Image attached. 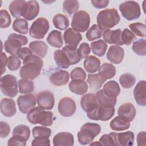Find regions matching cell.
<instances>
[{"label": "cell", "mask_w": 146, "mask_h": 146, "mask_svg": "<svg viewBox=\"0 0 146 146\" xmlns=\"http://www.w3.org/2000/svg\"><path fill=\"white\" fill-rule=\"evenodd\" d=\"M23 66L19 71L21 78L23 79L33 80L40 75L43 62L40 57L31 54L23 60Z\"/></svg>", "instance_id": "6da1fadb"}, {"label": "cell", "mask_w": 146, "mask_h": 146, "mask_svg": "<svg viewBox=\"0 0 146 146\" xmlns=\"http://www.w3.org/2000/svg\"><path fill=\"white\" fill-rule=\"evenodd\" d=\"M120 20V15L115 9H104L100 11L97 15L98 26L104 31L115 26Z\"/></svg>", "instance_id": "7a4b0ae2"}, {"label": "cell", "mask_w": 146, "mask_h": 146, "mask_svg": "<svg viewBox=\"0 0 146 146\" xmlns=\"http://www.w3.org/2000/svg\"><path fill=\"white\" fill-rule=\"evenodd\" d=\"M27 120L33 124H39L44 126H50L53 123V113L36 107L30 111L26 116Z\"/></svg>", "instance_id": "3957f363"}, {"label": "cell", "mask_w": 146, "mask_h": 146, "mask_svg": "<svg viewBox=\"0 0 146 146\" xmlns=\"http://www.w3.org/2000/svg\"><path fill=\"white\" fill-rule=\"evenodd\" d=\"M101 131L99 124L94 123H86L83 124L78 132V141L81 145H87L91 143L95 137Z\"/></svg>", "instance_id": "277c9868"}, {"label": "cell", "mask_w": 146, "mask_h": 146, "mask_svg": "<svg viewBox=\"0 0 146 146\" xmlns=\"http://www.w3.org/2000/svg\"><path fill=\"white\" fill-rule=\"evenodd\" d=\"M28 42L26 36L15 33L10 34L7 39L5 42L4 48L5 51L11 55H16L17 51L26 45Z\"/></svg>", "instance_id": "5b68a950"}, {"label": "cell", "mask_w": 146, "mask_h": 146, "mask_svg": "<svg viewBox=\"0 0 146 146\" xmlns=\"http://www.w3.org/2000/svg\"><path fill=\"white\" fill-rule=\"evenodd\" d=\"M1 90L3 95L14 98L18 94L17 80L15 76L7 74L1 78Z\"/></svg>", "instance_id": "8992f818"}, {"label": "cell", "mask_w": 146, "mask_h": 146, "mask_svg": "<svg viewBox=\"0 0 146 146\" xmlns=\"http://www.w3.org/2000/svg\"><path fill=\"white\" fill-rule=\"evenodd\" d=\"M119 10L122 16L128 21L136 19L140 17V7L137 2L133 1H128L121 3Z\"/></svg>", "instance_id": "52a82bcc"}, {"label": "cell", "mask_w": 146, "mask_h": 146, "mask_svg": "<svg viewBox=\"0 0 146 146\" xmlns=\"http://www.w3.org/2000/svg\"><path fill=\"white\" fill-rule=\"evenodd\" d=\"M90 23V15L84 10H80L75 13L71 21V26L77 32H85L89 27Z\"/></svg>", "instance_id": "ba28073f"}, {"label": "cell", "mask_w": 146, "mask_h": 146, "mask_svg": "<svg viewBox=\"0 0 146 146\" xmlns=\"http://www.w3.org/2000/svg\"><path fill=\"white\" fill-rule=\"evenodd\" d=\"M49 30L48 21L44 18H37L31 25L29 30L30 35L35 39H42Z\"/></svg>", "instance_id": "9c48e42d"}, {"label": "cell", "mask_w": 146, "mask_h": 146, "mask_svg": "<svg viewBox=\"0 0 146 146\" xmlns=\"http://www.w3.org/2000/svg\"><path fill=\"white\" fill-rule=\"evenodd\" d=\"M115 111L114 107H107L98 104L94 110L87 113V115L91 120L107 121L113 117Z\"/></svg>", "instance_id": "30bf717a"}, {"label": "cell", "mask_w": 146, "mask_h": 146, "mask_svg": "<svg viewBox=\"0 0 146 146\" xmlns=\"http://www.w3.org/2000/svg\"><path fill=\"white\" fill-rule=\"evenodd\" d=\"M76 110V103L71 98H63L58 103V112L64 117H70L72 116L75 113Z\"/></svg>", "instance_id": "8fae6325"}, {"label": "cell", "mask_w": 146, "mask_h": 146, "mask_svg": "<svg viewBox=\"0 0 146 146\" xmlns=\"http://www.w3.org/2000/svg\"><path fill=\"white\" fill-rule=\"evenodd\" d=\"M110 135L113 139L115 145L129 146L133 144L135 135L132 131H126L120 133L112 132Z\"/></svg>", "instance_id": "7c38bea8"}, {"label": "cell", "mask_w": 146, "mask_h": 146, "mask_svg": "<svg viewBox=\"0 0 146 146\" xmlns=\"http://www.w3.org/2000/svg\"><path fill=\"white\" fill-rule=\"evenodd\" d=\"M17 104L20 111L23 113H27L36 105V98L33 94L20 95L17 99Z\"/></svg>", "instance_id": "4fadbf2b"}, {"label": "cell", "mask_w": 146, "mask_h": 146, "mask_svg": "<svg viewBox=\"0 0 146 146\" xmlns=\"http://www.w3.org/2000/svg\"><path fill=\"white\" fill-rule=\"evenodd\" d=\"M36 101L39 107L43 110H51L54 106V94L49 91H43L39 92L36 96Z\"/></svg>", "instance_id": "5bb4252c"}, {"label": "cell", "mask_w": 146, "mask_h": 146, "mask_svg": "<svg viewBox=\"0 0 146 146\" xmlns=\"http://www.w3.org/2000/svg\"><path fill=\"white\" fill-rule=\"evenodd\" d=\"M117 113L120 117L130 122L135 117L136 111L135 106L132 103H125L119 107Z\"/></svg>", "instance_id": "9a60e30c"}, {"label": "cell", "mask_w": 146, "mask_h": 146, "mask_svg": "<svg viewBox=\"0 0 146 146\" xmlns=\"http://www.w3.org/2000/svg\"><path fill=\"white\" fill-rule=\"evenodd\" d=\"M98 104L96 96L93 93L84 95L80 99L81 107L86 113H89L94 110Z\"/></svg>", "instance_id": "2e32d148"}, {"label": "cell", "mask_w": 146, "mask_h": 146, "mask_svg": "<svg viewBox=\"0 0 146 146\" xmlns=\"http://www.w3.org/2000/svg\"><path fill=\"white\" fill-rule=\"evenodd\" d=\"M63 38L66 46L76 48L82 40V36L80 33L76 31L72 28H68L64 31Z\"/></svg>", "instance_id": "e0dca14e"}, {"label": "cell", "mask_w": 146, "mask_h": 146, "mask_svg": "<svg viewBox=\"0 0 146 146\" xmlns=\"http://www.w3.org/2000/svg\"><path fill=\"white\" fill-rule=\"evenodd\" d=\"M124 56V49L117 45L111 46L107 53V59L114 64L120 63Z\"/></svg>", "instance_id": "ac0fdd59"}, {"label": "cell", "mask_w": 146, "mask_h": 146, "mask_svg": "<svg viewBox=\"0 0 146 146\" xmlns=\"http://www.w3.org/2000/svg\"><path fill=\"white\" fill-rule=\"evenodd\" d=\"M134 98L136 103L140 106L146 105V82L145 80L139 81L133 90Z\"/></svg>", "instance_id": "d6986e66"}, {"label": "cell", "mask_w": 146, "mask_h": 146, "mask_svg": "<svg viewBox=\"0 0 146 146\" xmlns=\"http://www.w3.org/2000/svg\"><path fill=\"white\" fill-rule=\"evenodd\" d=\"M121 30L116 29L115 30H107L103 32V40L109 44H115L117 46L123 45L121 40Z\"/></svg>", "instance_id": "ffe728a7"}, {"label": "cell", "mask_w": 146, "mask_h": 146, "mask_svg": "<svg viewBox=\"0 0 146 146\" xmlns=\"http://www.w3.org/2000/svg\"><path fill=\"white\" fill-rule=\"evenodd\" d=\"M74 144V138L70 132H62L57 133L53 138V145L55 146H72Z\"/></svg>", "instance_id": "44dd1931"}, {"label": "cell", "mask_w": 146, "mask_h": 146, "mask_svg": "<svg viewBox=\"0 0 146 146\" xmlns=\"http://www.w3.org/2000/svg\"><path fill=\"white\" fill-rule=\"evenodd\" d=\"M1 112L6 117H12L17 112L15 102L10 98H3L0 104Z\"/></svg>", "instance_id": "7402d4cb"}, {"label": "cell", "mask_w": 146, "mask_h": 146, "mask_svg": "<svg viewBox=\"0 0 146 146\" xmlns=\"http://www.w3.org/2000/svg\"><path fill=\"white\" fill-rule=\"evenodd\" d=\"M70 75L68 71L60 70L52 74L50 77V82L56 86H61L67 84L68 83Z\"/></svg>", "instance_id": "603a6c76"}, {"label": "cell", "mask_w": 146, "mask_h": 146, "mask_svg": "<svg viewBox=\"0 0 146 146\" xmlns=\"http://www.w3.org/2000/svg\"><path fill=\"white\" fill-rule=\"evenodd\" d=\"M39 12V5L36 1H29L27 2L26 9L23 17L27 21L35 19Z\"/></svg>", "instance_id": "cb8c5ba5"}, {"label": "cell", "mask_w": 146, "mask_h": 146, "mask_svg": "<svg viewBox=\"0 0 146 146\" xmlns=\"http://www.w3.org/2000/svg\"><path fill=\"white\" fill-rule=\"evenodd\" d=\"M26 4L27 2L26 1L17 0L12 1L9 6L11 15L17 18L23 16L26 9Z\"/></svg>", "instance_id": "d4e9b609"}, {"label": "cell", "mask_w": 146, "mask_h": 146, "mask_svg": "<svg viewBox=\"0 0 146 146\" xmlns=\"http://www.w3.org/2000/svg\"><path fill=\"white\" fill-rule=\"evenodd\" d=\"M68 87L72 92L80 95L86 94L88 89L87 82L82 79H72L70 82Z\"/></svg>", "instance_id": "484cf974"}, {"label": "cell", "mask_w": 146, "mask_h": 146, "mask_svg": "<svg viewBox=\"0 0 146 146\" xmlns=\"http://www.w3.org/2000/svg\"><path fill=\"white\" fill-rule=\"evenodd\" d=\"M29 48L34 55L40 58H44L48 51L47 45L45 42L41 40H35L30 42L29 44Z\"/></svg>", "instance_id": "4316f807"}, {"label": "cell", "mask_w": 146, "mask_h": 146, "mask_svg": "<svg viewBox=\"0 0 146 146\" xmlns=\"http://www.w3.org/2000/svg\"><path fill=\"white\" fill-rule=\"evenodd\" d=\"M98 71V74L105 81H106L107 79L113 78L116 72L115 67L113 64L108 63H104L102 64L100 66Z\"/></svg>", "instance_id": "83f0119b"}, {"label": "cell", "mask_w": 146, "mask_h": 146, "mask_svg": "<svg viewBox=\"0 0 146 146\" xmlns=\"http://www.w3.org/2000/svg\"><path fill=\"white\" fill-rule=\"evenodd\" d=\"M100 66V60L95 56H87L84 61V68L88 73H94L98 71Z\"/></svg>", "instance_id": "f1b7e54d"}, {"label": "cell", "mask_w": 146, "mask_h": 146, "mask_svg": "<svg viewBox=\"0 0 146 146\" xmlns=\"http://www.w3.org/2000/svg\"><path fill=\"white\" fill-rule=\"evenodd\" d=\"M102 90L106 95L111 98H117L120 93L119 85L115 80H110L106 82Z\"/></svg>", "instance_id": "f546056e"}, {"label": "cell", "mask_w": 146, "mask_h": 146, "mask_svg": "<svg viewBox=\"0 0 146 146\" xmlns=\"http://www.w3.org/2000/svg\"><path fill=\"white\" fill-rule=\"evenodd\" d=\"M98 102L102 106L107 107H114L117 102L116 98H111L104 94L102 89L98 90L96 93Z\"/></svg>", "instance_id": "4dcf8cb0"}, {"label": "cell", "mask_w": 146, "mask_h": 146, "mask_svg": "<svg viewBox=\"0 0 146 146\" xmlns=\"http://www.w3.org/2000/svg\"><path fill=\"white\" fill-rule=\"evenodd\" d=\"M47 41L52 47L55 48L62 47L63 44L62 33L58 30H52L48 35Z\"/></svg>", "instance_id": "1f68e13d"}, {"label": "cell", "mask_w": 146, "mask_h": 146, "mask_svg": "<svg viewBox=\"0 0 146 146\" xmlns=\"http://www.w3.org/2000/svg\"><path fill=\"white\" fill-rule=\"evenodd\" d=\"M54 59L56 64L62 68H67L71 65L68 57L62 50L54 51Z\"/></svg>", "instance_id": "d6a6232c"}, {"label": "cell", "mask_w": 146, "mask_h": 146, "mask_svg": "<svg viewBox=\"0 0 146 146\" xmlns=\"http://www.w3.org/2000/svg\"><path fill=\"white\" fill-rule=\"evenodd\" d=\"M87 81L90 86V90L95 91L100 88L104 82H106L98 74H88Z\"/></svg>", "instance_id": "836d02e7"}, {"label": "cell", "mask_w": 146, "mask_h": 146, "mask_svg": "<svg viewBox=\"0 0 146 146\" xmlns=\"http://www.w3.org/2000/svg\"><path fill=\"white\" fill-rule=\"evenodd\" d=\"M62 50L66 54L70 60L71 65L76 64L80 61L81 58L79 55L78 49L76 48L66 46L62 48Z\"/></svg>", "instance_id": "e575fe53"}, {"label": "cell", "mask_w": 146, "mask_h": 146, "mask_svg": "<svg viewBox=\"0 0 146 146\" xmlns=\"http://www.w3.org/2000/svg\"><path fill=\"white\" fill-rule=\"evenodd\" d=\"M130 127V123L125 121L120 117L116 116L110 122V127L111 129L115 131H121L128 129Z\"/></svg>", "instance_id": "d590c367"}, {"label": "cell", "mask_w": 146, "mask_h": 146, "mask_svg": "<svg viewBox=\"0 0 146 146\" xmlns=\"http://www.w3.org/2000/svg\"><path fill=\"white\" fill-rule=\"evenodd\" d=\"M91 47L92 52L95 55L102 57L105 55L107 48V44L103 40L99 39L91 42Z\"/></svg>", "instance_id": "8d00e7d4"}, {"label": "cell", "mask_w": 146, "mask_h": 146, "mask_svg": "<svg viewBox=\"0 0 146 146\" xmlns=\"http://www.w3.org/2000/svg\"><path fill=\"white\" fill-rule=\"evenodd\" d=\"M52 22L54 26L60 30H64L69 26L68 19L66 15L62 14L55 15L52 19Z\"/></svg>", "instance_id": "74e56055"}, {"label": "cell", "mask_w": 146, "mask_h": 146, "mask_svg": "<svg viewBox=\"0 0 146 146\" xmlns=\"http://www.w3.org/2000/svg\"><path fill=\"white\" fill-rule=\"evenodd\" d=\"M13 30L22 34H26L28 32V22L23 18H17L13 23Z\"/></svg>", "instance_id": "f35d334b"}, {"label": "cell", "mask_w": 146, "mask_h": 146, "mask_svg": "<svg viewBox=\"0 0 146 146\" xmlns=\"http://www.w3.org/2000/svg\"><path fill=\"white\" fill-rule=\"evenodd\" d=\"M19 92L20 94H28L33 92L34 90V83L27 79H20L18 80Z\"/></svg>", "instance_id": "ab89813d"}, {"label": "cell", "mask_w": 146, "mask_h": 146, "mask_svg": "<svg viewBox=\"0 0 146 146\" xmlns=\"http://www.w3.org/2000/svg\"><path fill=\"white\" fill-rule=\"evenodd\" d=\"M119 82L124 88H129L135 84L136 78L130 73H125L120 76Z\"/></svg>", "instance_id": "60d3db41"}, {"label": "cell", "mask_w": 146, "mask_h": 146, "mask_svg": "<svg viewBox=\"0 0 146 146\" xmlns=\"http://www.w3.org/2000/svg\"><path fill=\"white\" fill-rule=\"evenodd\" d=\"M79 7V1L76 0L73 1H64L63 3V10L67 14L71 15L78 11Z\"/></svg>", "instance_id": "b9f144b4"}, {"label": "cell", "mask_w": 146, "mask_h": 146, "mask_svg": "<svg viewBox=\"0 0 146 146\" xmlns=\"http://www.w3.org/2000/svg\"><path fill=\"white\" fill-rule=\"evenodd\" d=\"M13 136H18L27 141L30 136V129L26 125L20 124L17 125L13 129Z\"/></svg>", "instance_id": "7bdbcfd3"}, {"label": "cell", "mask_w": 146, "mask_h": 146, "mask_svg": "<svg viewBox=\"0 0 146 146\" xmlns=\"http://www.w3.org/2000/svg\"><path fill=\"white\" fill-rule=\"evenodd\" d=\"M102 32L103 31L100 29L98 25L94 24L87 30L86 34V38L90 41L99 39L102 36Z\"/></svg>", "instance_id": "ee69618b"}, {"label": "cell", "mask_w": 146, "mask_h": 146, "mask_svg": "<svg viewBox=\"0 0 146 146\" xmlns=\"http://www.w3.org/2000/svg\"><path fill=\"white\" fill-rule=\"evenodd\" d=\"M132 48L137 55L145 56L146 55V40L140 39L134 42Z\"/></svg>", "instance_id": "f6af8a7d"}, {"label": "cell", "mask_w": 146, "mask_h": 146, "mask_svg": "<svg viewBox=\"0 0 146 146\" xmlns=\"http://www.w3.org/2000/svg\"><path fill=\"white\" fill-rule=\"evenodd\" d=\"M32 134L34 138L49 137L51 135V130L46 127L36 126L32 129Z\"/></svg>", "instance_id": "bcb514c9"}, {"label": "cell", "mask_w": 146, "mask_h": 146, "mask_svg": "<svg viewBox=\"0 0 146 146\" xmlns=\"http://www.w3.org/2000/svg\"><path fill=\"white\" fill-rule=\"evenodd\" d=\"M131 31L138 36L145 38L146 35L145 26L144 24L140 22L131 23L129 25Z\"/></svg>", "instance_id": "7dc6e473"}, {"label": "cell", "mask_w": 146, "mask_h": 146, "mask_svg": "<svg viewBox=\"0 0 146 146\" xmlns=\"http://www.w3.org/2000/svg\"><path fill=\"white\" fill-rule=\"evenodd\" d=\"M21 62L17 55H11L8 58L7 67L10 71H16L19 68Z\"/></svg>", "instance_id": "c3c4849f"}, {"label": "cell", "mask_w": 146, "mask_h": 146, "mask_svg": "<svg viewBox=\"0 0 146 146\" xmlns=\"http://www.w3.org/2000/svg\"><path fill=\"white\" fill-rule=\"evenodd\" d=\"M121 40L124 44L129 45L136 39L135 34L128 29H125L121 32Z\"/></svg>", "instance_id": "681fc988"}, {"label": "cell", "mask_w": 146, "mask_h": 146, "mask_svg": "<svg viewBox=\"0 0 146 146\" xmlns=\"http://www.w3.org/2000/svg\"><path fill=\"white\" fill-rule=\"evenodd\" d=\"M11 19L10 14L6 10H1L0 11V27L2 29L8 27L11 24Z\"/></svg>", "instance_id": "f907efd6"}, {"label": "cell", "mask_w": 146, "mask_h": 146, "mask_svg": "<svg viewBox=\"0 0 146 146\" xmlns=\"http://www.w3.org/2000/svg\"><path fill=\"white\" fill-rule=\"evenodd\" d=\"M70 78L72 80L82 79L84 80L86 79V73L82 68L80 67H75L71 72Z\"/></svg>", "instance_id": "816d5d0a"}, {"label": "cell", "mask_w": 146, "mask_h": 146, "mask_svg": "<svg viewBox=\"0 0 146 146\" xmlns=\"http://www.w3.org/2000/svg\"><path fill=\"white\" fill-rule=\"evenodd\" d=\"M78 51L81 59L86 58L90 53L91 48L89 44L87 43H82L80 44Z\"/></svg>", "instance_id": "f5cc1de1"}, {"label": "cell", "mask_w": 146, "mask_h": 146, "mask_svg": "<svg viewBox=\"0 0 146 146\" xmlns=\"http://www.w3.org/2000/svg\"><path fill=\"white\" fill-rule=\"evenodd\" d=\"M26 145V140L23 138L18 136H13L7 142L8 146L11 145H18V146H25Z\"/></svg>", "instance_id": "db71d44e"}, {"label": "cell", "mask_w": 146, "mask_h": 146, "mask_svg": "<svg viewBox=\"0 0 146 146\" xmlns=\"http://www.w3.org/2000/svg\"><path fill=\"white\" fill-rule=\"evenodd\" d=\"M10 132V127L6 122L1 121L0 122V137H6Z\"/></svg>", "instance_id": "11a10c76"}, {"label": "cell", "mask_w": 146, "mask_h": 146, "mask_svg": "<svg viewBox=\"0 0 146 146\" xmlns=\"http://www.w3.org/2000/svg\"><path fill=\"white\" fill-rule=\"evenodd\" d=\"M31 54H33V52L31 51V50L28 47H24L21 48L17 51L16 55L21 59L24 60L26 57Z\"/></svg>", "instance_id": "9f6ffc18"}, {"label": "cell", "mask_w": 146, "mask_h": 146, "mask_svg": "<svg viewBox=\"0 0 146 146\" xmlns=\"http://www.w3.org/2000/svg\"><path fill=\"white\" fill-rule=\"evenodd\" d=\"M31 145H50V141L48 137H36L31 142Z\"/></svg>", "instance_id": "6f0895ef"}, {"label": "cell", "mask_w": 146, "mask_h": 146, "mask_svg": "<svg viewBox=\"0 0 146 146\" xmlns=\"http://www.w3.org/2000/svg\"><path fill=\"white\" fill-rule=\"evenodd\" d=\"M102 145H115L113 139L110 134H104L99 139Z\"/></svg>", "instance_id": "680465c9"}, {"label": "cell", "mask_w": 146, "mask_h": 146, "mask_svg": "<svg viewBox=\"0 0 146 146\" xmlns=\"http://www.w3.org/2000/svg\"><path fill=\"white\" fill-rule=\"evenodd\" d=\"M91 2L95 8L102 9L106 7L110 1L108 0H91Z\"/></svg>", "instance_id": "91938a15"}, {"label": "cell", "mask_w": 146, "mask_h": 146, "mask_svg": "<svg viewBox=\"0 0 146 146\" xmlns=\"http://www.w3.org/2000/svg\"><path fill=\"white\" fill-rule=\"evenodd\" d=\"M137 145H145L146 143V133L145 131L140 132L137 135Z\"/></svg>", "instance_id": "94428289"}, {"label": "cell", "mask_w": 146, "mask_h": 146, "mask_svg": "<svg viewBox=\"0 0 146 146\" xmlns=\"http://www.w3.org/2000/svg\"><path fill=\"white\" fill-rule=\"evenodd\" d=\"M7 56L5 52H2L1 54V75H3L6 71V66L7 63Z\"/></svg>", "instance_id": "6125c7cd"}, {"label": "cell", "mask_w": 146, "mask_h": 146, "mask_svg": "<svg viewBox=\"0 0 146 146\" xmlns=\"http://www.w3.org/2000/svg\"><path fill=\"white\" fill-rule=\"evenodd\" d=\"M90 145H102V144L100 143V141H96V142H94V143H91L90 144Z\"/></svg>", "instance_id": "be15d7a7"}]
</instances>
